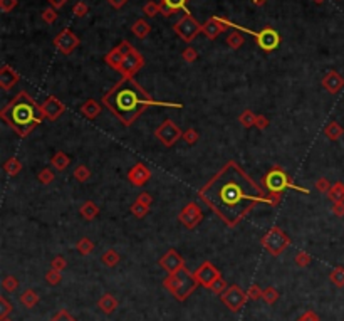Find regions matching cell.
Segmentation results:
<instances>
[{
	"label": "cell",
	"instance_id": "cell-1",
	"mask_svg": "<svg viewBox=\"0 0 344 321\" xmlns=\"http://www.w3.org/2000/svg\"><path fill=\"white\" fill-rule=\"evenodd\" d=\"M198 198L222 222L235 227L258 204L277 207L279 195L267 193L237 162H227L198 190Z\"/></svg>",
	"mask_w": 344,
	"mask_h": 321
},
{
	"label": "cell",
	"instance_id": "cell-2",
	"mask_svg": "<svg viewBox=\"0 0 344 321\" xmlns=\"http://www.w3.org/2000/svg\"><path fill=\"white\" fill-rule=\"evenodd\" d=\"M103 104L113 113L125 126H131L144 109L151 106L181 108V103H167V101H155L134 81V78H121L106 94H103Z\"/></svg>",
	"mask_w": 344,
	"mask_h": 321
},
{
	"label": "cell",
	"instance_id": "cell-3",
	"mask_svg": "<svg viewBox=\"0 0 344 321\" xmlns=\"http://www.w3.org/2000/svg\"><path fill=\"white\" fill-rule=\"evenodd\" d=\"M0 118L20 138H25L37 125L45 120L42 108L25 91H20L5 108H2Z\"/></svg>",
	"mask_w": 344,
	"mask_h": 321
},
{
	"label": "cell",
	"instance_id": "cell-4",
	"mask_svg": "<svg viewBox=\"0 0 344 321\" xmlns=\"http://www.w3.org/2000/svg\"><path fill=\"white\" fill-rule=\"evenodd\" d=\"M260 185L267 193H272V195H279V197H282V192L287 188L296 190V192H301V193H309L307 188L299 187V185L291 179V175H289L282 167H279V165H274V167L262 177Z\"/></svg>",
	"mask_w": 344,
	"mask_h": 321
},
{
	"label": "cell",
	"instance_id": "cell-5",
	"mask_svg": "<svg viewBox=\"0 0 344 321\" xmlns=\"http://www.w3.org/2000/svg\"><path fill=\"white\" fill-rule=\"evenodd\" d=\"M198 286L200 284L195 279V274L190 273L186 268L180 269V271H176L173 274H168L163 279V288L167 289L170 294H173L178 301H185Z\"/></svg>",
	"mask_w": 344,
	"mask_h": 321
},
{
	"label": "cell",
	"instance_id": "cell-6",
	"mask_svg": "<svg viewBox=\"0 0 344 321\" xmlns=\"http://www.w3.org/2000/svg\"><path fill=\"white\" fill-rule=\"evenodd\" d=\"M260 244L270 256L277 257V256L282 254L289 246H291V239H289V235L280 229V227L275 226V227H272V229H269L265 232V235L262 237Z\"/></svg>",
	"mask_w": 344,
	"mask_h": 321
},
{
	"label": "cell",
	"instance_id": "cell-7",
	"mask_svg": "<svg viewBox=\"0 0 344 321\" xmlns=\"http://www.w3.org/2000/svg\"><path fill=\"white\" fill-rule=\"evenodd\" d=\"M173 31L176 32V36L180 37L181 41L190 44V42L202 32V25L198 24V20L195 19L190 12H186V14L173 25Z\"/></svg>",
	"mask_w": 344,
	"mask_h": 321
},
{
	"label": "cell",
	"instance_id": "cell-8",
	"mask_svg": "<svg viewBox=\"0 0 344 321\" xmlns=\"http://www.w3.org/2000/svg\"><path fill=\"white\" fill-rule=\"evenodd\" d=\"M237 27V25H235ZM240 29V31H245L249 34H252V36H256L257 39V44L258 47H260L262 50H265V52H272V50H275L279 47L280 44V36L279 32L275 31L274 27H270V25H265L264 29H260V31H249V29H244V27H237Z\"/></svg>",
	"mask_w": 344,
	"mask_h": 321
},
{
	"label": "cell",
	"instance_id": "cell-9",
	"mask_svg": "<svg viewBox=\"0 0 344 321\" xmlns=\"http://www.w3.org/2000/svg\"><path fill=\"white\" fill-rule=\"evenodd\" d=\"M155 137H156V140L161 143V145H165L167 148H172V146H175V143L178 140H181L183 132H181L180 126H178L175 121L167 120V121H163L158 128H156Z\"/></svg>",
	"mask_w": 344,
	"mask_h": 321
},
{
	"label": "cell",
	"instance_id": "cell-10",
	"mask_svg": "<svg viewBox=\"0 0 344 321\" xmlns=\"http://www.w3.org/2000/svg\"><path fill=\"white\" fill-rule=\"evenodd\" d=\"M220 299H222V303L228 308V310L237 313V311L242 310V308L245 306V303L249 301V294H247V291H244L240 286L232 284L220 294Z\"/></svg>",
	"mask_w": 344,
	"mask_h": 321
},
{
	"label": "cell",
	"instance_id": "cell-11",
	"mask_svg": "<svg viewBox=\"0 0 344 321\" xmlns=\"http://www.w3.org/2000/svg\"><path fill=\"white\" fill-rule=\"evenodd\" d=\"M143 66H144V59H143L141 54H139V50L131 47L129 52L126 54L125 61H123L120 74L123 76V78H134V76L141 71Z\"/></svg>",
	"mask_w": 344,
	"mask_h": 321
},
{
	"label": "cell",
	"instance_id": "cell-12",
	"mask_svg": "<svg viewBox=\"0 0 344 321\" xmlns=\"http://www.w3.org/2000/svg\"><path fill=\"white\" fill-rule=\"evenodd\" d=\"M193 274H195V279L198 281V284L203 286V288H207V289H210V286L214 284V282L218 279V277H222L220 271L215 268L214 264L210 263V261H205V263H202Z\"/></svg>",
	"mask_w": 344,
	"mask_h": 321
},
{
	"label": "cell",
	"instance_id": "cell-13",
	"mask_svg": "<svg viewBox=\"0 0 344 321\" xmlns=\"http://www.w3.org/2000/svg\"><path fill=\"white\" fill-rule=\"evenodd\" d=\"M178 221L183 224L186 229H195L203 221L202 209L198 207L197 202H190L188 205H185L178 214Z\"/></svg>",
	"mask_w": 344,
	"mask_h": 321
},
{
	"label": "cell",
	"instance_id": "cell-14",
	"mask_svg": "<svg viewBox=\"0 0 344 321\" xmlns=\"http://www.w3.org/2000/svg\"><path fill=\"white\" fill-rule=\"evenodd\" d=\"M131 47H133V46H131L128 41H121L120 44L116 46V47H113L108 54H106V56H104V62L109 67H111V69H114V71H118V73H120L121 66H123V61H125L126 54L129 52Z\"/></svg>",
	"mask_w": 344,
	"mask_h": 321
},
{
	"label": "cell",
	"instance_id": "cell-15",
	"mask_svg": "<svg viewBox=\"0 0 344 321\" xmlns=\"http://www.w3.org/2000/svg\"><path fill=\"white\" fill-rule=\"evenodd\" d=\"M54 46H56L57 50H61L62 54L69 56V54H72V50L79 46V37L76 36L71 29H62V31L54 37Z\"/></svg>",
	"mask_w": 344,
	"mask_h": 321
},
{
	"label": "cell",
	"instance_id": "cell-16",
	"mask_svg": "<svg viewBox=\"0 0 344 321\" xmlns=\"http://www.w3.org/2000/svg\"><path fill=\"white\" fill-rule=\"evenodd\" d=\"M158 264H160V268L165 269L168 274H173V273H176V271H180V269L185 268V259L180 256V252L178 251L170 249V251H167L163 256H161Z\"/></svg>",
	"mask_w": 344,
	"mask_h": 321
},
{
	"label": "cell",
	"instance_id": "cell-17",
	"mask_svg": "<svg viewBox=\"0 0 344 321\" xmlns=\"http://www.w3.org/2000/svg\"><path fill=\"white\" fill-rule=\"evenodd\" d=\"M228 25H230V22L222 19V17H210V19L202 25V32L205 34L210 41H215L223 31H227Z\"/></svg>",
	"mask_w": 344,
	"mask_h": 321
},
{
	"label": "cell",
	"instance_id": "cell-18",
	"mask_svg": "<svg viewBox=\"0 0 344 321\" xmlns=\"http://www.w3.org/2000/svg\"><path fill=\"white\" fill-rule=\"evenodd\" d=\"M41 108H42V113H44V116L47 118V120L50 121H56L59 116L64 113V103H62L61 99H57L56 96H47L45 98L44 103L41 104Z\"/></svg>",
	"mask_w": 344,
	"mask_h": 321
},
{
	"label": "cell",
	"instance_id": "cell-19",
	"mask_svg": "<svg viewBox=\"0 0 344 321\" xmlns=\"http://www.w3.org/2000/svg\"><path fill=\"white\" fill-rule=\"evenodd\" d=\"M150 179H151V170L144 163H136L128 172V180L134 187H143L146 182H150Z\"/></svg>",
	"mask_w": 344,
	"mask_h": 321
},
{
	"label": "cell",
	"instance_id": "cell-20",
	"mask_svg": "<svg viewBox=\"0 0 344 321\" xmlns=\"http://www.w3.org/2000/svg\"><path fill=\"white\" fill-rule=\"evenodd\" d=\"M321 84L328 92L336 94V92H339L344 88V78L339 73H336V71H329V73L322 78Z\"/></svg>",
	"mask_w": 344,
	"mask_h": 321
},
{
	"label": "cell",
	"instance_id": "cell-21",
	"mask_svg": "<svg viewBox=\"0 0 344 321\" xmlns=\"http://www.w3.org/2000/svg\"><path fill=\"white\" fill-rule=\"evenodd\" d=\"M19 81H20V76L17 71H14V67L3 64L2 69H0V88L8 91V90H12Z\"/></svg>",
	"mask_w": 344,
	"mask_h": 321
},
{
	"label": "cell",
	"instance_id": "cell-22",
	"mask_svg": "<svg viewBox=\"0 0 344 321\" xmlns=\"http://www.w3.org/2000/svg\"><path fill=\"white\" fill-rule=\"evenodd\" d=\"M188 0H161L160 2V14L165 17L173 15L178 10H185Z\"/></svg>",
	"mask_w": 344,
	"mask_h": 321
},
{
	"label": "cell",
	"instance_id": "cell-23",
	"mask_svg": "<svg viewBox=\"0 0 344 321\" xmlns=\"http://www.w3.org/2000/svg\"><path fill=\"white\" fill-rule=\"evenodd\" d=\"M101 111H103V106H101V103L96 99H86L83 103V106H81V113H83L87 120H94V118L101 115Z\"/></svg>",
	"mask_w": 344,
	"mask_h": 321
},
{
	"label": "cell",
	"instance_id": "cell-24",
	"mask_svg": "<svg viewBox=\"0 0 344 321\" xmlns=\"http://www.w3.org/2000/svg\"><path fill=\"white\" fill-rule=\"evenodd\" d=\"M118 305H120V303H118V299L114 298L113 294H109V293L103 294V296L97 299V308H99L104 315H113L114 311H116Z\"/></svg>",
	"mask_w": 344,
	"mask_h": 321
},
{
	"label": "cell",
	"instance_id": "cell-25",
	"mask_svg": "<svg viewBox=\"0 0 344 321\" xmlns=\"http://www.w3.org/2000/svg\"><path fill=\"white\" fill-rule=\"evenodd\" d=\"M50 165H52L54 168H56L57 172H64L67 167L71 165V157L66 153V151L59 150L54 153V157L50 158Z\"/></svg>",
	"mask_w": 344,
	"mask_h": 321
},
{
	"label": "cell",
	"instance_id": "cell-26",
	"mask_svg": "<svg viewBox=\"0 0 344 321\" xmlns=\"http://www.w3.org/2000/svg\"><path fill=\"white\" fill-rule=\"evenodd\" d=\"M324 135H326V138H328V140L338 141L339 138L344 135V128L338 123V121H331V123H328L324 126Z\"/></svg>",
	"mask_w": 344,
	"mask_h": 321
},
{
	"label": "cell",
	"instance_id": "cell-27",
	"mask_svg": "<svg viewBox=\"0 0 344 321\" xmlns=\"http://www.w3.org/2000/svg\"><path fill=\"white\" fill-rule=\"evenodd\" d=\"M79 214L83 215L86 221H94V219L99 215V207H97L92 200H86L79 209Z\"/></svg>",
	"mask_w": 344,
	"mask_h": 321
},
{
	"label": "cell",
	"instance_id": "cell-28",
	"mask_svg": "<svg viewBox=\"0 0 344 321\" xmlns=\"http://www.w3.org/2000/svg\"><path fill=\"white\" fill-rule=\"evenodd\" d=\"M131 32H133L138 39H144V37H148V34L151 32V25L144 19H138L136 22L131 25Z\"/></svg>",
	"mask_w": 344,
	"mask_h": 321
},
{
	"label": "cell",
	"instance_id": "cell-29",
	"mask_svg": "<svg viewBox=\"0 0 344 321\" xmlns=\"http://www.w3.org/2000/svg\"><path fill=\"white\" fill-rule=\"evenodd\" d=\"M20 305H22L24 308H27V310H31V308H34L39 303V294L36 293L34 289H25L22 294H20Z\"/></svg>",
	"mask_w": 344,
	"mask_h": 321
},
{
	"label": "cell",
	"instance_id": "cell-30",
	"mask_svg": "<svg viewBox=\"0 0 344 321\" xmlns=\"http://www.w3.org/2000/svg\"><path fill=\"white\" fill-rule=\"evenodd\" d=\"M121 261V256L118 251H114V249H108V251L103 252V256H101V263H103L104 266H108V268H114V266H118Z\"/></svg>",
	"mask_w": 344,
	"mask_h": 321
},
{
	"label": "cell",
	"instance_id": "cell-31",
	"mask_svg": "<svg viewBox=\"0 0 344 321\" xmlns=\"http://www.w3.org/2000/svg\"><path fill=\"white\" fill-rule=\"evenodd\" d=\"M3 170H5V173L8 177H15V175H19V173L22 172V163H20L19 158L12 157V158H8L5 163H3Z\"/></svg>",
	"mask_w": 344,
	"mask_h": 321
},
{
	"label": "cell",
	"instance_id": "cell-32",
	"mask_svg": "<svg viewBox=\"0 0 344 321\" xmlns=\"http://www.w3.org/2000/svg\"><path fill=\"white\" fill-rule=\"evenodd\" d=\"M328 197L333 204H336V202H344V183L343 182H336V183H333V187H331V190L328 192Z\"/></svg>",
	"mask_w": 344,
	"mask_h": 321
},
{
	"label": "cell",
	"instance_id": "cell-33",
	"mask_svg": "<svg viewBox=\"0 0 344 321\" xmlns=\"http://www.w3.org/2000/svg\"><path fill=\"white\" fill-rule=\"evenodd\" d=\"M225 42H227V46L230 49H233V50H237V49H240L242 46H244V36H242V34L239 32V31H233V32H230L227 36V39H225Z\"/></svg>",
	"mask_w": 344,
	"mask_h": 321
},
{
	"label": "cell",
	"instance_id": "cell-34",
	"mask_svg": "<svg viewBox=\"0 0 344 321\" xmlns=\"http://www.w3.org/2000/svg\"><path fill=\"white\" fill-rule=\"evenodd\" d=\"M256 121H257V115L252 109H245V111H242V115L239 116V123L244 126V128H252V126H256Z\"/></svg>",
	"mask_w": 344,
	"mask_h": 321
},
{
	"label": "cell",
	"instance_id": "cell-35",
	"mask_svg": "<svg viewBox=\"0 0 344 321\" xmlns=\"http://www.w3.org/2000/svg\"><path fill=\"white\" fill-rule=\"evenodd\" d=\"M76 249H78V252L81 256H87L94 251V242L89 237H81L78 240V244H76Z\"/></svg>",
	"mask_w": 344,
	"mask_h": 321
},
{
	"label": "cell",
	"instance_id": "cell-36",
	"mask_svg": "<svg viewBox=\"0 0 344 321\" xmlns=\"http://www.w3.org/2000/svg\"><path fill=\"white\" fill-rule=\"evenodd\" d=\"M329 281L333 282L336 288H344V268H341V266L334 268L329 274Z\"/></svg>",
	"mask_w": 344,
	"mask_h": 321
},
{
	"label": "cell",
	"instance_id": "cell-37",
	"mask_svg": "<svg viewBox=\"0 0 344 321\" xmlns=\"http://www.w3.org/2000/svg\"><path fill=\"white\" fill-rule=\"evenodd\" d=\"M279 298H280V293L274 288V286H269V288H265L264 293H262V299H264L267 305H275Z\"/></svg>",
	"mask_w": 344,
	"mask_h": 321
},
{
	"label": "cell",
	"instance_id": "cell-38",
	"mask_svg": "<svg viewBox=\"0 0 344 321\" xmlns=\"http://www.w3.org/2000/svg\"><path fill=\"white\" fill-rule=\"evenodd\" d=\"M294 263H296L297 268H307V266L312 263V257L309 252H305V251H297L296 257H294Z\"/></svg>",
	"mask_w": 344,
	"mask_h": 321
},
{
	"label": "cell",
	"instance_id": "cell-39",
	"mask_svg": "<svg viewBox=\"0 0 344 321\" xmlns=\"http://www.w3.org/2000/svg\"><path fill=\"white\" fill-rule=\"evenodd\" d=\"M129 212L134 215L136 219H143V217H146L148 212H150V207H146L144 204H141V202H134L133 205L129 207Z\"/></svg>",
	"mask_w": 344,
	"mask_h": 321
},
{
	"label": "cell",
	"instance_id": "cell-40",
	"mask_svg": "<svg viewBox=\"0 0 344 321\" xmlns=\"http://www.w3.org/2000/svg\"><path fill=\"white\" fill-rule=\"evenodd\" d=\"M74 179L81 182V183H84V182H87L91 179V170H89L86 165H78L74 170Z\"/></svg>",
	"mask_w": 344,
	"mask_h": 321
},
{
	"label": "cell",
	"instance_id": "cell-41",
	"mask_svg": "<svg viewBox=\"0 0 344 321\" xmlns=\"http://www.w3.org/2000/svg\"><path fill=\"white\" fill-rule=\"evenodd\" d=\"M54 179H56V173L50 170V168H42V170H41L39 173H37V180H39L42 185L52 183Z\"/></svg>",
	"mask_w": 344,
	"mask_h": 321
},
{
	"label": "cell",
	"instance_id": "cell-42",
	"mask_svg": "<svg viewBox=\"0 0 344 321\" xmlns=\"http://www.w3.org/2000/svg\"><path fill=\"white\" fill-rule=\"evenodd\" d=\"M45 282L50 286H57L62 282V274L61 271H56V269L50 268L47 273H45Z\"/></svg>",
	"mask_w": 344,
	"mask_h": 321
},
{
	"label": "cell",
	"instance_id": "cell-43",
	"mask_svg": "<svg viewBox=\"0 0 344 321\" xmlns=\"http://www.w3.org/2000/svg\"><path fill=\"white\" fill-rule=\"evenodd\" d=\"M181 140H183L186 145H195V143L200 140V135H198V132L195 128H188V130H185V132H183Z\"/></svg>",
	"mask_w": 344,
	"mask_h": 321
},
{
	"label": "cell",
	"instance_id": "cell-44",
	"mask_svg": "<svg viewBox=\"0 0 344 321\" xmlns=\"http://www.w3.org/2000/svg\"><path fill=\"white\" fill-rule=\"evenodd\" d=\"M2 288L7 291V293H14L19 288V279L15 276H5L2 281Z\"/></svg>",
	"mask_w": 344,
	"mask_h": 321
},
{
	"label": "cell",
	"instance_id": "cell-45",
	"mask_svg": "<svg viewBox=\"0 0 344 321\" xmlns=\"http://www.w3.org/2000/svg\"><path fill=\"white\" fill-rule=\"evenodd\" d=\"M42 20L45 24H54L57 20V10L54 7H47L42 10Z\"/></svg>",
	"mask_w": 344,
	"mask_h": 321
},
{
	"label": "cell",
	"instance_id": "cell-46",
	"mask_svg": "<svg viewBox=\"0 0 344 321\" xmlns=\"http://www.w3.org/2000/svg\"><path fill=\"white\" fill-rule=\"evenodd\" d=\"M143 14L148 17H156L160 14V3L158 2H148L143 5Z\"/></svg>",
	"mask_w": 344,
	"mask_h": 321
},
{
	"label": "cell",
	"instance_id": "cell-47",
	"mask_svg": "<svg viewBox=\"0 0 344 321\" xmlns=\"http://www.w3.org/2000/svg\"><path fill=\"white\" fill-rule=\"evenodd\" d=\"M331 187H333V185H331V182L328 179H324V177L317 179L316 183H314V188H316L319 193H328L329 190H331Z\"/></svg>",
	"mask_w": 344,
	"mask_h": 321
},
{
	"label": "cell",
	"instance_id": "cell-48",
	"mask_svg": "<svg viewBox=\"0 0 344 321\" xmlns=\"http://www.w3.org/2000/svg\"><path fill=\"white\" fill-rule=\"evenodd\" d=\"M262 293H264V289L260 288L258 284H250L249 289H247V294H249V299H252V301H257V299H262Z\"/></svg>",
	"mask_w": 344,
	"mask_h": 321
},
{
	"label": "cell",
	"instance_id": "cell-49",
	"mask_svg": "<svg viewBox=\"0 0 344 321\" xmlns=\"http://www.w3.org/2000/svg\"><path fill=\"white\" fill-rule=\"evenodd\" d=\"M50 268L56 269V271H64V269L67 268V261L64 256H56L52 261H50Z\"/></svg>",
	"mask_w": 344,
	"mask_h": 321
},
{
	"label": "cell",
	"instance_id": "cell-50",
	"mask_svg": "<svg viewBox=\"0 0 344 321\" xmlns=\"http://www.w3.org/2000/svg\"><path fill=\"white\" fill-rule=\"evenodd\" d=\"M87 12H89V7H87L86 2H83V0L72 7V14H74L76 17H79V19H81V17H84V15H87Z\"/></svg>",
	"mask_w": 344,
	"mask_h": 321
},
{
	"label": "cell",
	"instance_id": "cell-51",
	"mask_svg": "<svg viewBox=\"0 0 344 321\" xmlns=\"http://www.w3.org/2000/svg\"><path fill=\"white\" fill-rule=\"evenodd\" d=\"M227 288H228V284L225 282L223 277H218V279H216V281L214 282V284L210 286V291H212V293H215V294H218V296H220V294H222Z\"/></svg>",
	"mask_w": 344,
	"mask_h": 321
},
{
	"label": "cell",
	"instance_id": "cell-52",
	"mask_svg": "<svg viewBox=\"0 0 344 321\" xmlns=\"http://www.w3.org/2000/svg\"><path fill=\"white\" fill-rule=\"evenodd\" d=\"M10 311H12V305L7 301V298L0 296V320L7 318L10 315Z\"/></svg>",
	"mask_w": 344,
	"mask_h": 321
},
{
	"label": "cell",
	"instance_id": "cell-53",
	"mask_svg": "<svg viewBox=\"0 0 344 321\" xmlns=\"http://www.w3.org/2000/svg\"><path fill=\"white\" fill-rule=\"evenodd\" d=\"M181 57H183V61H186V62H190V64H192V62H195L198 59V52L197 50H195L193 47H186L183 52H181Z\"/></svg>",
	"mask_w": 344,
	"mask_h": 321
},
{
	"label": "cell",
	"instance_id": "cell-54",
	"mask_svg": "<svg viewBox=\"0 0 344 321\" xmlns=\"http://www.w3.org/2000/svg\"><path fill=\"white\" fill-rule=\"evenodd\" d=\"M17 3H19L17 0H0V10L3 14H8V12H12L17 7Z\"/></svg>",
	"mask_w": 344,
	"mask_h": 321
},
{
	"label": "cell",
	"instance_id": "cell-55",
	"mask_svg": "<svg viewBox=\"0 0 344 321\" xmlns=\"http://www.w3.org/2000/svg\"><path fill=\"white\" fill-rule=\"evenodd\" d=\"M270 121L269 118H267L265 115H257V121H256V128L260 130V132H264V130L269 128Z\"/></svg>",
	"mask_w": 344,
	"mask_h": 321
},
{
	"label": "cell",
	"instance_id": "cell-56",
	"mask_svg": "<svg viewBox=\"0 0 344 321\" xmlns=\"http://www.w3.org/2000/svg\"><path fill=\"white\" fill-rule=\"evenodd\" d=\"M50 321H78V320H76L71 313H67L66 310H61Z\"/></svg>",
	"mask_w": 344,
	"mask_h": 321
},
{
	"label": "cell",
	"instance_id": "cell-57",
	"mask_svg": "<svg viewBox=\"0 0 344 321\" xmlns=\"http://www.w3.org/2000/svg\"><path fill=\"white\" fill-rule=\"evenodd\" d=\"M331 212L336 215V217H344V202H336V204H333Z\"/></svg>",
	"mask_w": 344,
	"mask_h": 321
},
{
	"label": "cell",
	"instance_id": "cell-58",
	"mask_svg": "<svg viewBox=\"0 0 344 321\" xmlns=\"http://www.w3.org/2000/svg\"><path fill=\"white\" fill-rule=\"evenodd\" d=\"M138 202H141V204H144L146 207H151V202H153V197L150 195V193L148 192H141L138 195V198H136Z\"/></svg>",
	"mask_w": 344,
	"mask_h": 321
},
{
	"label": "cell",
	"instance_id": "cell-59",
	"mask_svg": "<svg viewBox=\"0 0 344 321\" xmlns=\"http://www.w3.org/2000/svg\"><path fill=\"white\" fill-rule=\"evenodd\" d=\"M297 321H321V320H319V316L314 313V311H305V313L301 316Z\"/></svg>",
	"mask_w": 344,
	"mask_h": 321
},
{
	"label": "cell",
	"instance_id": "cell-60",
	"mask_svg": "<svg viewBox=\"0 0 344 321\" xmlns=\"http://www.w3.org/2000/svg\"><path fill=\"white\" fill-rule=\"evenodd\" d=\"M47 2H49V5H50V7H54V8H56V10H59V8L64 7L66 3L69 2V0H47Z\"/></svg>",
	"mask_w": 344,
	"mask_h": 321
},
{
	"label": "cell",
	"instance_id": "cell-61",
	"mask_svg": "<svg viewBox=\"0 0 344 321\" xmlns=\"http://www.w3.org/2000/svg\"><path fill=\"white\" fill-rule=\"evenodd\" d=\"M128 2H129V0H108L109 5L114 7V8H121V7H125Z\"/></svg>",
	"mask_w": 344,
	"mask_h": 321
},
{
	"label": "cell",
	"instance_id": "cell-62",
	"mask_svg": "<svg viewBox=\"0 0 344 321\" xmlns=\"http://www.w3.org/2000/svg\"><path fill=\"white\" fill-rule=\"evenodd\" d=\"M254 3H256V5H264V3L267 2V0H252Z\"/></svg>",
	"mask_w": 344,
	"mask_h": 321
},
{
	"label": "cell",
	"instance_id": "cell-63",
	"mask_svg": "<svg viewBox=\"0 0 344 321\" xmlns=\"http://www.w3.org/2000/svg\"><path fill=\"white\" fill-rule=\"evenodd\" d=\"M314 3H322V2H326V0H312Z\"/></svg>",
	"mask_w": 344,
	"mask_h": 321
},
{
	"label": "cell",
	"instance_id": "cell-64",
	"mask_svg": "<svg viewBox=\"0 0 344 321\" xmlns=\"http://www.w3.org/2000/svg\"><path fill=\"white\" fill-rule=\"evenodd\" d=\"M0 321H12V320H8V318H3V320H0Z\"/></svg>",
	"mask_w": 344,
	"mask_h": 321
}]
</instances>
